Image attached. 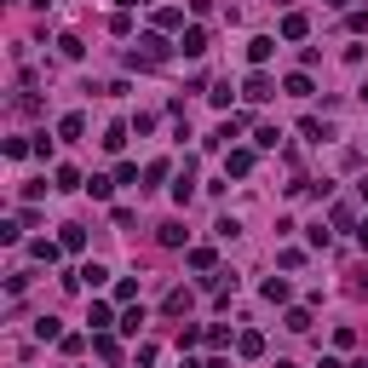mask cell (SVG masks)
<instances>
[{
    "instance_id": "obj_1",
    "label": "cell",
    "mask_w": 368,
    "mask_h": 368,
    "mask_svg": "<svg viewBox=\"0 0 368 368\" xmlns=\"http://www.w3.org/2000/svg\"><path fill=\"white\" fill-rule=\"evenodd\" d=\"M127 64H132V69H161V64H167V40H161V29L138 35L132 52H127Z\"/></svg>"
},
{
    "instance_id": "obj_2",
    "label": "cell",
    "mask_w": 368,
    "mask_h": 368,
    "mask_svg": "<svg viewBox=\"0 0 368 368\" xmlns=\"http://www.w3.org/2000/svg\"><path fill=\"white\" fill-rule=\"evenodd\" d=\"M242 92H248V98H253V104H265V98H276V81H270L265 69H253V75L242 81Z\"/></svg>"
},
{
    "instance_id": "obj_3",
    "label": "cell",
    "mask_w": 368,
    "mask_h": 368,
    "mask_svg": "<svg viewBox=\"0 0 368 368\" xmlns=\"http://www.w3.org/2000/svg\"><path fill=\"white\" fill-rule=\"evenodd\" d=\"M178 46H184V58H202V52H207V29H202V23L178 29Z\"/></svg>"
},
{
    "instance_id": "obj_4",
    "label": "cell",
    "mask_w": 368,
    "mask_h": 368,
    "mask_svg": "<svg viewBox=\"0 0 368 368\" xmlns=\"http://www.w3.org/2000/svg\"><path fill=\"white\" fill-rule=\"evenodd\" d=\"M190 196H196V161H184V167H178V184H173V202L184 207Z\"/></svg>"
},
{
    "instance_id": "obj_5",
    "label": "cell",
    "mask_w": 368,
    "mask_h": 368,
    "mask_svg": "<svg viewBox=\"0 0 368 368\" xmlns=\"http://www.w3.org/2000/svg\"><path fill=\"white\" fill-rule=\"evenodd\" d=\"M270 52H276V40H270V35H253V40H248V64H253V69H265Z\"/></svg>"
},
{
    "instance_id": "obj_6",
    "label": "cell",
    "mask_w": 368,
    "mask_h": 368,
    "mask_svg": "<svg viewBox=\"0 0 368 368\" xmlns=\"http://www.w3.org/2000/svg\"><path fill=\"white\" fill-rule=\"evenodd\" d=\"M224 173H230V178H248V173H253V150H242V144H236V150L224 156Z\"/></svg>"
},
{
    "instance_id": "obj_7",
    "label": "cell",
    "mask_w": 368,
    "mask_h": 368,
    "mask_svg": "<svg viewBox=\"0 0 368 368\" xmlns=\"http://www.w3.org/2000/svg\"><path fill=\"white\" fill-rule=\"evenodd\" d=\"M236 138H242V115H230V121H219V127H213V138H207V144H224V150H230Z\"/></svg>"
},
{
    "instance_id": "obj_8",
    "label": "cell",
    "mask_w": 368,
    "mask_h": 368,
    "mask_svg": "<svg viewBox=\"0 0 368 368\" xmlns=\"http://www.w3.org/2000/svg\"><path fill=\"white\" fill-rule=\"evenodd\" d=\"M58 253H64V242H46V236L29 242V259H35V265H58Z\"/></svg>"
},
{
    "instance_id": "obj_9",
    "label": "cell",
    "mask_w": 368,
    "mask_h": 368,
    "mask_svg": "<svg viewBox=\"0 0 368 368\" xmlns=\"http://www.w3.org/2000/svg\"><path fill=\"white\" fill-rule=\"evenodd\" d=\"M86 328H92V334L115 328V316H110V305H104V299H92V311H86Z\"/></svg>"
},
{
    "instance_id": "obj_10",
    "label": "cell",
    "mask_w": 368,
    "mask_h": 368,
    "mask_svg": "<svg viewBox=\"0 0 368 368\" xmlns=\"http://www.w3.org/2000/svg\"><path fill=\"white\" fill-rule=\"evenodd\" d=\"M305 35H311V18L305 12H288L282 18V40H305Z\"/></svg>"
},
{
    "instance_id": "obj_11",
    "label": "cell",
    "mask_w": 368,
    "mask_h": 368,
    "mask_svg": "<svg viewBox=\"0 0 368 368\" xmlns=\"http://www.w3.org/2000/svg\"><path fill=\"white\" fill-rule=\"evenodd\" d=\"M299 132L311 138V144H322V138H334V127H328V121H316V115H305V121H299Z\"/></svg>"
},
{
    "instance_id": "obj_12",
    "label": "cell",
    "mask_w": 368,
    "mask_h": 368,
    "mask_svg": "<svg viewBox=\"0 0 368 368\" xmlns=\"http://www.w3.org/2000/svg\"><path fill=\"white\" fill-rule=\"evenodd\" d=\"M58 242H64V253H81V248H86V230H81V224H64Z\"/></svg>"
},
{
    "instance_id": "obj_13",
    "label": "cell",
    "mask_w": 368,
    "mask_h": 368,
    "mask_svg": "<svg viewBox=\"0 0 368 368\" xmlns=\"http://www.w3.org/2000/svg\"><path fill=\"white\" fill-rule=\"evenodd\" d=\"M190 299H196V294H190V288H173V294H167V305H161V311H167V316H184V311H190Z\"/></svg>"
},
{
    "instance_id": "obj_14",
    "label": "cell",
    "mask_w": 368,
    "mask_h": 368,
    "mask_svg": "<svg viewBox=\"0 0 368 368\" xmlns=\"http://www.w3.org/2000/svg\"><path fill=\"white\" fill-rule=\"evenodd\" d=\"M92 351H98L104 362H115V357H121V345H115V334H110V328H104V334H92Z\"/></svg>"
},
{
    "instance_id": "obj_15",
    "label": "cell",
    "mask_w": 368,
    "mask_h": 368,
    "mask_svg": "<svg viewBox=\"0 0 368 368\" xmlns=\"http://www.w3.org/2000/svg\"><path fill=\"white\" fill-rule=\"evenodd\" d=\"M81 282H86V288H104V282H110V270H104L98 259H86V265H81Z\"/></svg>"
},
{
    "instance_id": "obj_16",
    "label": "cell",
    "mask_w": 368,
    "mask_h": 368,
    "mask_svg": "<svg viewBox=\"0 0 368 368\" xmlns=\"http://www.w3.org/2000/svg\"><path fill=\"white\" fill-rule=\"evenodd\" d=\"M81 132H86V115H81V110H69V115L58 121V138H81Z\"/></svg>"
},
{
    "instance_id": "obj_17",
    "label": "cell",
    "mask_w": 368,
    "mask_h": 368,
    "mask_svg": "<svg viewBox=\"0 0 368 368\" xmlns=\"http://www.w3.org/2000/svg\"><path fill=\"white\" fill-rule=\"evenodd\" d=\"M282 92H294V98H311V75H305V69H294V75L282 81Z\"/></svg>"
},
{
    "instance_id": "obj_18",
    "label": "cell",
    "mask_w": 368,
    "mask_h": 368,
    "mask_svg": "<svg viewBox=\"0 0 368 368\" xmlns=\"http://www.w3.org/2000/svg\"><path fill=\"white\" fill-rule=\"evenodd\" d=\"M156 29H184V12L178 6H156Z\"/></svg>"
},
{
    "instance_id": "obj_19",
    "label": "cell",
    "mask_w": 368,
    "mask_h": 368,
    "mask_svg": "<svg viewBox=\"0 0 368 368\" xmlns=\"http://www.w3.org/2000/svg\"><path fill=\"white\" fill-rule=\"evenodd\" d=\"M161 248H184V224H178V219L161 224Z\"/></svg>"
},
{
    "instance_id": "obj_20",
    "label": "cell",
    "mask_w": 368,
    "mask_h": 368,
    "mask_svg": "<svg viewBox=\"0 0 368 368\" xmlns=\"http://www.w3.org/2000/svg\"><path fill=\"white\" fill-rule=\"evenodd\" d=\"M282 322H288V334H305V328H311V311H305V305H294Z\"/></svg>"
},
{
    "instance_id": "obj_21",
    "label": "cell",
    "mask_w": 368,
    "mask_h": 368,
    "mask_svg": "<svg viewBox=\"0 0 368 368\" xmlns=\"http://www.w3.org/2000/svg\"><path fill=\"white\" fill-rule=\"evenodd\" d=\"M86 196H92V202H110V196H115V178H92Z\"/></svg>"
},
{
    "instance_id": "obj_22",
    "label": "cell",
    "mask_w": 368,
    "mask_h": 368,
    "mask_svg": "<svg viewBox=\"0 0 368 368\" xmlns=\"http://www.w3.org/2000/svg\"><path fill=\"white\" fill-rule=\"evenodd\" d=\"M236 351H242V357H265V334H242Z\"/></svg>"
},
{
    "instance_id": "obj_23",
    "label": "cell",
    "mask_w": 368,
    "mask_h": 368,
    "mask_svg": "<svg viewBox=\"0 0 368 368\" xmlns=\"http://www.w3.org/2000/svg\"><path fill=\"white\" fill-rule=\"evenodd\" d=\"M58 52H64V58H69V64H75V58H81V52H86V46H81V35H58Z\"/></svg>"
},
{
    "instance_id": "obj_24",
    "label": "cell",
    "mask_w": 368,
    "mask_h": 368,
    "mask_svg": "<svg viewBox=\"0 0 368 368\" xmlns=\"http://www.w3.org/2000/svg\"><path fill=\"white\" fill-rule=\"evenodd\" d=\"M115 328H121V334H138V328H144V311H138V305H132V311H127V316L115 322Z\"/></svg>"
},
{
    "instance_id": "obj_25",
    "label": "cell",
    "mask_w": 368,
    "mask_h": 368,
    "mask_svg": "<svg viewBox=\"0 0 368 368\" xmlns=\"http://www.w3.org/2000/svg\"><path fill=\"white\" fill-rule=\"evenodd\" d=\"M35 340H64V328H58L52 316H40V322H35Z\"/></svg>"
},
{
    "instance_id": "obj_26",
    "label": "cell",
    "mask_w": 368,
    "mask_h": 368,
    "mask_svg": "<svg viewBox=\"0 0 368 368\" xmlns=\"http://www.w3.org/2000/svg\"><path fill=\"white\" fill-rule=\"evenodd\" d=\"M190 265H196V270H213L219 253H213V248H190Z\"/></svg>"
},
{
    "instance_id": "obj_27",
    "label": "cell",
    "mask_w": 368,
    "mask_h": 368,
    "mask_svg": "<svg viewBox=\"0 0 368 368\" xmlns=\"http://www.w3.org/2000/svg\"><path fill=\"white\" fill-rule=\"evenodd\" d=\"M58 345H64V357H81V351H86V345H92V340H86V334H64V340H58Z\"/></svg>"
},
{
    "instance_id": "obj_28",
    "label": "cell",
    "mask_w": 368,
    "mask_h": 368,
    "mask_svg": "<svg viewBox=\"0 0 368 368\" xmlns=\"http://www.w3.org/2000/svg\"><path fill=\"white\" fill-rule=\"evenodd\" d=\"M253 144H259V150H276V144H282V132H276V127H259Z\"/></svg>"
},
{
    "instance_id": "obj_29",
    "label": "cell",
    "mask_w": 368,
    "mask_h": 368,
    "mask_svg": "<svg viewBox=\"0 0 368 368\" xmlns=\"http://www.w3.org/2000/svg\"><path fill=\"white\" fill-rule=\"evenodd\" d=\"M265 299H270V305L288 299V282H282V276H270V282H265Z\"/></svg>"
},
{
    "instance_id": "obj_30",
    "label": "cell",
    "mask_w": 368,
    "mask_h": 368,
    "mask_svg": "<svg viewBox=\"0 0 368 368\" xmlns=\"http://www.w3.org/2000/svg\"><path fill=\"white\" fill-rule=\"evenodd\" d=\"M58 190H86V184H81V173H75V167H58Z\"/></svg>"
},
{
    "instance_id": "obj_31",
    "label": "cell",
    "mask_w": 368,
    "mask_h": 368,
    "mask_svg": "<svg viewBox=\"0 0 368 368\" xmlns=\"http://www.w3.org/2000/svg\"><path fill=\"white\" fill-rule=\"evenodd\" d=\"M127 132H132V127H121V121H115V127L104 132V150H121V144H127Z\"/></svg>"
},
{
    "instance_id": "obj_32",
    "label": "cell",
    "mask_w": 368,
    "mask_h": 368,
    "mask_svg": "<svg viewBox=\"0 0 368 368\" xmlns=\"http://www.w3.org/2000/svg\"><path fill=\"white\" fill-rule=\"evenodd\" d=\"M276 265H282V270H299V265H305V253H299V248H282V253H276Z\"/></svg>"
},
{
    "instance_id": "obj_33",
    "label": "cell",
    "mask_w": 368,
    "mask_h": 368,
    "mask_svg": "<svg viewBox=\"0 0 368 368\" xmlns=\"http://www.w3.org/2000/svg\"><path fill=\"white\" fill-rule=\"evenodd\" d=\"M357 248H362V253H368V219H362V224H357Z\"/></svg>"
},
{
    "instance_id": "obj_34",
    "label": "cell",
    "mask_w": 368,
    "mask_h": 368,
    "mask_svg": "<svg viewBox=\"0 0 368 368\" xmlns=\"http://www.w3.org/2000/svg\"><path fill=\"white\" fill-rule=\"evenodd\" d=\"M115 6H121V12H132V6H150V0H115Z\"/></svg>"
},
{
    "instance_id": "obj_35",
    "label": "cell",
    "mask_w": 368,
    "mask_h": 368,
    "mask_svg": "<svg viewBox=\"0 0 368 368\" xmlns=\"http://www.w3.org/2000/svg\"><path fill=\"white\" fill-rule=\"evenodd\" d=\"M357 196H362V202H368V178H362V184H357Z\"/></svg>"
},
{
    "instance_id": "obj_36",
    "label": "cell",
    "mask_w": 368,
    "mask_h": 368,
    "mask_svg": "<svg viewBox=\"0 0 368 368\" xmlns=\"http://www.w3.org/2000/svg\"><path fill=\"white\" fill-rule=\"evenodd\" d=\"M362 294H368V270H362Z\"/></svg>"
},
{
    "instance_id": "obj_37",
    "label": "cell",
    "mask_w": 368,
    "mask_h": 368,
    "mask_svg": "<svg viewBox=\"0 0 368 368\" xmlns=\"http://www.w3.org/2000/svg\"><path fill=\"white\" fill-rule=\"evenodd\" d=\"M328 6H345V0H328Z\"/></svg>"
},
{
    "instance_id": "obj_38",
    "label": "cell",
    "mask_w": 368,
    "mask_h": 368,
    "mask_svg": "<svg viewBox=\"0 0 368 368\" xmlns=\"http://www.w3.org/2000/svg\"><path fill=\"white\" fill-rule=\"evenodd\" d=\"M276 368H294V362H276Z\"/></svg>"
}]
</instances>
